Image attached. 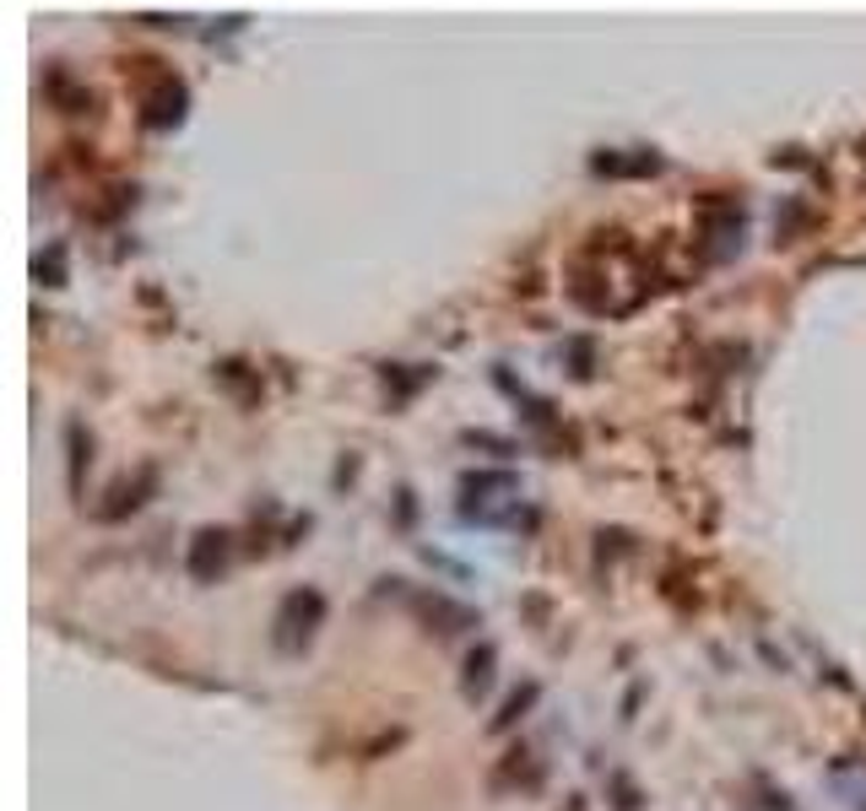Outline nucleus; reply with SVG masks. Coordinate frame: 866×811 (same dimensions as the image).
Segmentation results:
<instances>
[{
	"label": "nucleus",
	"instance_id": "obj_2",
	"mask_svg": "<svg viewBox=\"0 0 866 811\" xmlns=\"http://www.w3.org/2000/svg\"><path fill=\"white\" fill-rule=\"evenodd\" d=\"M228 568V530H201L196 541H190V573L211 584L217 573Z\"/></svg>",
	"mask_w": 866,
	"mask_h": 811
},
{
	"label": "nucleus",
	"instance_id": "obj_5",
	"mask_svg": "<svg viewBox=\"0 0 866 811\" xmlns=\"http://www.w3.org/2000/svg\"><path fill=\"white\" fill-rule=\"evenodd\" d=\"M494 688V649H471V660H466V692L471 698H482V692Z\"/></svg>",
	"mask_w": 866,
	"mask_h": 811
},
{
	"label": "nucleus",
	"instance_id": "obj_1",
	"mask_svg": "<svg viewBox=\"0 0 866 811\" xmlns=\"http://www.w3.org/2000/svg\"><path fill=\"white\" fill-rule=\"evenodd\" d=\"M320 622H326V595H320V590H292L288 601L277 607V622H271L277 633H271V644L292 654V649H303L315 639Z\"/></svg>",
	"mask_w": 866,
	"mask_h": 811
},
{
	"label": "nucleus",
	"instance_id": "obj_3",
	"mask_svg": "<svg viewBox=\"0 0 866 811\" xmlns=\"http://www.w3.org/2000/svg\"><path fill=\"white\" fill-rule=\"evenodd\" d=\"M179 114H185V87H179V81H163V87L147 98V114H141V120L163 130V124H173Z\"/></svg>",
	"mask_w": 866,
	"mask_h": 811
},
{
	"label": "nucleus",
	"instance_id": "obj_6",
	"mask_svg": "<svg viewBox=\"0 0 866 811\" xmlns=\"http://www.w3.org/2000/svg\"><path fill=\"white\" fill-rule=\"evenodd\" d=\"M531 703H537V682H526V688H520L515 698H509V703H504V714H498V730H509L515 720H520V714H526V709H531Z\"/></svg>",
	"mask_w": 866,
	"mask_h": 811
},
{
	"label": "nucleus",
	"instance_id": "obj_4",
	"mask_svg": "<svg viewBox=\"0 0 866 811\" xmlns=\"http://www.w3.org/2000/svg\"><path fill=\"white\" fill-rule=\"evenodd\" d=\"M417 611L428 617V622H445V633H466L477 617L466 607H455V601H445V595H417Z\"/></svg>",
	"mask_w": 866,
	"mask_h": 811
}]
</instances>
